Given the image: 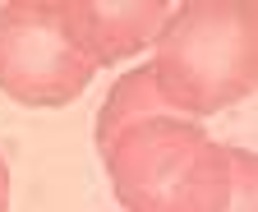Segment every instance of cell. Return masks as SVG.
Masks as SVG:
<instances>
[{
  "instance_id": "cell-1",
  "label": "cell",
  "mask_w": 258,
  "mask_h": 212,
  "mask_svg": "<svg viewBox=\"0 0 258 212\" xmlns=\"http://www.w3.org/2000/svg\"><path fill=\"white\" fill-rule=\"evenodd\" d=\"M97 153L129 212H253V157L171 111L152 69L115 83L97 120Z\"/></svg>"
},
{
  "instance_id": "cell-2",
  "label": "cell",
  "mask_w": 258,
  "mask_h": 212,
  "mask_svg": "<svg viewBox=\"0 0 258 212\" xmlns=\"http://www.w3.org/2000/svg\"><path fill=\"white\" fill-rule=\"evenodd\" d=\"M253 5H180L157 33V93L199 120L253 93Z\"/></svg>"
},
{
  "instance_id": "cell-3",
  "label": "cell",
  "mask_w": 258,
  "mask_h": 212,
  "mask_svg": "<svg viewBox=\"0 0 258 212\" xmlns=\"http://www.w3.org/2000/svg\"><path fill=\"white\" fill-rule=\"evenodd\" d=\"M97 74L79 5L0 10V88L28 106H64Z\"/></svg>"
},
{
  "instance_id": "cell-4",
  "label": "cell",
  "mask_w": 258,
  "mask_h": 212,
  "mask_svg": "<svg viewBox=\"0 0 258 212\" xmlns=\"http://www.w3.org/2000/svg\"><path fill=\"white\" fill-rule=\"evenodd\" d=\"M166 14H171V5H79L97 65L124 60L129 51H143L161 33Z\"/></svg>"
},
{
  "instance_id": "cell-5",
  "label": "cell",
  "mask_w": 258,
  "mask_h": 212,
  "mask_svg": "<svg viewBox=\"0 0 258 212\" xmlns=\"http://www.w3.org/2000/svg\"><path fill=\"white\" fill-rule=\"evenodd\" d=\"M5 194H10V175H5V162H0V212H5Z\"/></svg>"
}]
</instances>
